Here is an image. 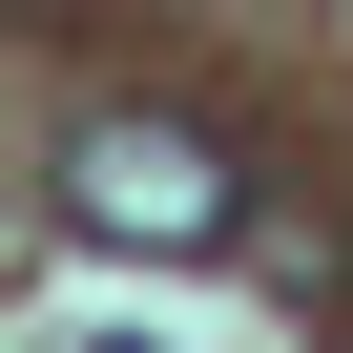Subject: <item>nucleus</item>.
<instances>
[{
  "label": "nucleus",
  "mask_w": 353,
  "mask_h": 353,
  "mask_svg": "<svg viewBox=\"0 0 353 353\" xmlns=\"http://www.w3.org/2000/svg\"><path fill=\"white\" fill-rule=\"evenodd\" d=\"M63 208H83L104 250H229V229H250V188H229L208 125H83V145H63Z\"/></svg>",
  "instance_id": "nucleus-1"
}]
</instances>
